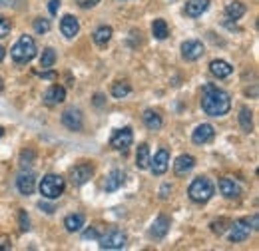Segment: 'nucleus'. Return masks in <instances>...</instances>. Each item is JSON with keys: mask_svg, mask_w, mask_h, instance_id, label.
<instances>
[{"mask_svg": "<svg viewBox=\"0 0 259 251\" xmlns=\"http://www.w3.org/2000/svg\"><path fill=\"white\" fill-rule=\"evenodd\" d=\"M199 102H201V110L211 118H222L231 110V96L213 84L203 86Z\"/></svg>", "mask_w": 259, "mask_h": 251, "instance_id": "1", "label": "nucleus"}, {"mask_svg": "<svg viewBox=\"0 0 259 251\" xmlns=\"http://www.w3.org/2000/svg\"><path fill=\"white\" fill-rule=\"evenodd\" d=\"M10 56L16 64H28L34 60L36 56V42L32 36H20L18 42L10 48Z\"/></svg>", "mask_w": 259, "mask_h": 251, "instance_id": "2", "label": "nucleus"}, {"mask_svg": "<svg viewBox=\"0 0 259 251\" xmlns=\"http://www.w3.org/2000/svg\"><path fill=\"white\" fill-rule=\"evenodd\" d=\"M257 221H259L257 214L251 216V218H243V220L233 221V223L229 225V241H231V243H241V241H245V239L251 235V231L257 229Z\"/></svg>", "mask_w": 259, "mask_h": 251, "instance_id": "3", "label": "nucleus"}, {"mask_svg": "<svg viewBox=\"0 0 259 251\" xmlns=\"http://www.w3.org/2000/svg\"><path fill=\"white\" fill-rule=\"evenodd\" d=\"M188 193H190V197L194 199L195 203H207L215 193V186L207 178H195L190 189H188Z\"/></svg>", "mask_w": 259, "mask_h": 251, "instance_id": "4", "label": "nucleus"}, {"mask_svg": "<svg viewBox=\"0 0 259 251\" xmlns=\"http://www.w3.org/2000/svg\"><path fill=\"white\" fill-rule=\"evenodd\" d=\"M64 188H66V182L60 176H56V174H48L40 182V193L46 199H58L64 193Z\"/></svg>", "mask_w": 259, "mask_h": 251, "instance_id": "5", "label": "nucleus"}, {"mask_svg": "<svg viewBox=\"0 0 259 251\" xmlns=\"http://www.w3.org/2000/svg\"><path fill=\"white\" fill-rule=\"evenodd\" d=\"M98 241L102 249H124L128 243V237L120 229H110L106 235H100Z\"/></svg>", "mask_w": 259, "mask_h": 251, "instance_id": "6", "label": "nucleus"}, {"mask_svg": "<svg viewBox=\"0 0 259 251\" xmlns=\"http://www.w3.org/2000/svg\"><path fill=\"white\" fill-rule=\"evenodd\" d=\"M134 142V134H132V128H122V130H116L112 140H110V146L118 152H128V148Z\"/></svg>", "mask_w": 259, "mask_h": 251, "instance_id": "7", "label": "nucleus"}, {"mask_svg": "<svg viewBox=\"0 0 259 251\" xmlns=\"http://www.w3.org/2000/svg\"><path fill=\"white\" fill-rule=\"evenodd\" d=\"M203 52H205V48H203V44H201L199 40H186V42L182 44V56H184V60H188V62L199 60V58L203 56Z\"/></svg>", "mask_w": 259, "mask_h": 251, "instance_id": "8", "label": "nucleus"}, {"mask_svg": "<svg viewBox=\"0 0 259 251\" xmlns=\"http://www.w3.org/2000/svg\"><path fill=\"white\" fill-rule=\"evenodd\" d=\"M92 176H94V165H92V163H80V165H76V168L72 170V174H70L74 186H84V184H88V182L92 180Z\"/></svg>", "mask_w": 259, "mask_h": 251, "instance_id": "9", "label": "nucleus"}, {"mask_svg": "<svg viewBox=\"0 0 259 251\" xmlns=\"http://www.w3.org/2000/svg\"><path fill=\"white\" fill-rule=\"evenodd\" d=\"M62 124H64L68 130H72V132L82 130V126H84L82 112H80L78 108H68V110H64V112H62Z\"/></svg>", "mask_w": 259, "mask_h": 251, "instance_id": "10", "label": "nucleus"}, {"mask_svg": "<svg viewBox=\"0 0 259 251\" xmlns=\"http://www.w3.org/2000/svg\"><path fill=\"white\" fill-rule=\"evenodd\" d=\"M150 168H152V174L154 176H163L169 168V152L162 148L158 150V154L154 156V159H150Z\"/></svg>", "mask_w": 259, "mask_h": 251, "instance_id": "11", "label": "nucleus"}, {"mask_svg": "<svg viewBox=\"0 0 259 251\" xmlns=\"http://www.w3.org/2000/svg\"><path fill=\"white\" fill-rule=\"evenodd\" d=\"M213 138H215V130L211 124H199L192 134V142L197 146H203V144L211 142Z\"/></svg>", "mask_w": 259, "mask_h": 251, "instance_id": "12", "label": "nucleus"}, {"mask_svg": "<svg viewBox=\"0 0 259 251\" xmlns=\"http://www.w3.org/2000/svg\"><path fill=\"white\" fill-rule=\"evenodd\" d=\"M16 188L22 195H32L34 189H36V176L32 172H22L16 178Z\"/></svg>", "mask_w": 259, "mask_h": 251, "instance_id": "13", "label": "nucleus"}, {"mask_svg": "<svg viewBox=\"0 0 259 251\" xmlns=\"http://www.w3.org/2000/svg\"><path fill=\"white\" fill-rule=\"evenodd\" d=\"M220 189H222V195L227 197V199H237L241 195V188L235 180L231 178H222L220 180Z\"/></svg>", "mask_w": 259, "mask_h": 251, "instance_id": "14", "label": "nucleus"}, {"mask_svg": "<svg viewBox=\"0 0 259 251\" xmlns=\"http://www.w3.org/2000/svg\"><path fill=\"white\" fill-rule=\"evenodd\" d=\"M195 165V157L190 156V154H182V156L176 159V163H174V172H176V176H186V174H190L192 170H194Z\"/></svg>", "mask_w": 259, "mask_h": 251, "instance_id": "15", "label": "nucleus"}, {"mask_svg": "<svg viewBox=\"0 0 259 251\" xmlns=\"http://www.w3.org/2000/svg\"><path fill=\"white\" fill-rule=\"evenodd\" d=\"M167 231H169V220L165 218V216H158L154 223H152V227H150V237H154V239H163L165 235H167Z\"/></svg>", "mask_w": 259, "mask_h": 251, "instance_id": "16", "label": "nucleus"}, {"mask_svg": "<svg viewBox=\"0 0 259 251\" xmlns=\"http://www.w3.org/2000/svg\"><path fill=\"white\" fill-rule=\"evenodd\" d=\"M66 100V90L62 86H50L48 90H46V94H44V104L46 106H58V104H62Z\"/></svg>", "mask_w": 259, "mask_h": 251, "instance_id": "17", "label": "nucleus"}, {"mask_svg": "<svg viewBox=\"0 0 259 251\" xmlns=\"http://www.w3.org/2000/svg\"><path fill=\"white\" fill-rule=\"evenodd\" d=\"M60 30H62V34H64L66 38L78 36V32H80V22H78V18L72 16V14H66L64 18H62V22H60Z\"/></svg>", "mask_w": 259, "mask_h": 251, "instance_id": "18", "label": "nucleus"}, {"mask_svg": "<svg viewBox=\"0 0 259 251\" xmlns=\"http://www.w3.org/2000/svg\"><path fill=\"white\" fill-rule=\"evenodd\" d=\"M124 180H126V174L122 170H112L110 176L106 178V184H104V189L106 191H116L124 186Z\"/></svg>", "mask_w": 259, "mask_h": 251, "instance_id": "19", "label": "nucleus"}, {"mask_svg": "<svg viewBox=\"0 0 259 251\" xmlns=\"http://www.w3.org/2000/svg\"><path fill=\"white\" fill-rule=\"evenodd\" d=\"M207 8H209V0H188V4H186V14L192 16V18H197V16H201Z\"/></svg>", "mask_w": 259, "mask_h": 251, "instance_id": "20", "label": "nucleus"}, {"mask_svg": "<svg viewBox=\"0 0 259 251\" xmlns=\"http://www.w3.org/2000/svg\"><path fill=\"white\" fill-rule=\"evenodd\" d=\"M245 12H247V8H245V4L239 2V0H233V2H229L226 6V16L229 20H239Z\"/></svg>", "mask_w": 259, "mask_h": 251, "instance_id": "21", "label": "nucleus"}, {"mask_svg": "<svg viewBox=\"0 0 259 251\" xmlns=\"http://www.w3.org/2000/svg\"><path fill=\"white\" fill-rule=\"evenodd\" d=\"M209 70H211V74L218 76V78H227V76H231V72H233L231 64L226 62V60H213V62L209 64Z\"/></svg>", "mask_w": 259, "mask_h": 251, "instance_id": "22", "label": "nucleus"}, {"mask_svg": "<svg viewBox=\"0 0 259 251\" xmlns=\"http://www.w3.org/2000/svg\"><path fill=\"white\" fill-rule=\"evenodd\" d=\"M136 165L140 170H146L150 165V146L148 144H140L138 152H136Z\"/></svg>", "mask_w": 259, "mask_h": 251, "instance_id": "23", "label": "nucleus"}, {"mask_svg": "<svg viewBox=\"0 0 259 251\" xmlns=\"http://www.w3.org/2000/svg\"><path fill=\"white\" fill-rule=\"evenodd\" d=\"M144 124H146V128L148 130H160L162 128V116L158 114V112H154V110H146L144 112Z\"/></svg>", "mask_w": 259, "mask_h": 251, "instance_id": "24", "label": "nucleus"}, {"mask_svg": "<svg viewBox=\"0 0 259 251\" xmlns=\"http://www.w3.org/2000/svg\"><path fill=\"white\" fill-rule=\"evenodd\" d=\"M84 221H86V218L82 214H72L64 220V227L70 233H74V231H80L84 227Z\"/></svg>", "mask_w": 259, "mask_h": 251, "instance_id": "25", "label": "nucleus"}, {"mask_svg": "<svg viewBox=\"0 0 259 251\" xmlns=\"http://www.w3.org/2000/svg\"><path fill=\"white\" fill-rule=\"evenodd\" d=\"M110 40H112V28H110V26H100V28L94 32V42H96L98 46L104 48Z\"/></svg>", "mask_w": 259, "mask_h": 251, "instance_id": "26", "label": "nucleus"}, {"mask_svg": "<svg viewBox=\"0 0 259 251\" xmlns=\"http://www.w3.org/2000/svg\"><path fill=\"white\" fill-rule=\"evenodd\" d=\"M152 34H154V38H158V40H165V38L169 36V28H167L165 20H162V18L154 20V24H152Z\"/></svg>", "mask_w": 259, "mask_h": 251, "instance_id": "27", "label": "nucleus"}, {"mask_svg": "<svg viewBox=\"0 0 259 251\" xmlns=\"http://www.w3.org/2000/svg\"><path fill=\"white\" fill-rule=\"evenodd\" d=\"M251 116H253V114H251V110H249L247 106H243V108L239 110V124H241V130H243V132H247V134H249V132H251V128H253Z\"/></svg>", "mask_w": 259, "mask_h": 251, "instance_id": "28", "label": "nucleus"}, {"mask_svg": "<svg viewBox=\"0 0 259 251\" xmlns=\"http://www.w3.org/2000/svg\"><path fill=\"white\" fill-rule=\"evenodd\" d=\"M56 64V52L54 48H44L42 50V56H40V66L42 68H52Z\"/></svg>", "mask_w": 259, "mask_h": 251, "instance_id": "29", "label": "nucleus"}, {"mask_svg": "<svg viewBox=\"0 0 259 251\" xmlns=\"http://www.w3.org/2000/svg\"><path fill=\"white\" fill-rule=\"evenodd\" d=\"M130 92H132V88H130V84H126V82H116L112 86V96L114 98H126Z\"/></svg>", "mask_w": 259, "mask_h": 251, "instance_id": "30", "label": "nucleus"}, {"mask_svg": "<svg viewBox=\"0 0 259 251\" xmlns=\"http://www.w3.org/2000/svg\"><path fill=\"white\" fill-rule=\"evenodd\" d=\"M229 225H231V221H229V220H218V221H211V225H209V227H211V231H213V233L222 235V233L226 231Z\"/></svg>", "mask_w": 259, "mask_h": 251, "instance_id": "31", "label": "nucleus"}, {"mask_svg": "<svg viewBox=\"0 0 259 251\" xmlns=\"http://www.w3.org/2000/svg\"><path fill=\"white\" fill-rule=\"evenodd\" d=\"M34 30L38 32V34H46V32L50 30V20H46V18H36V20H34Z\"/></svg>", "mask_w": 259, "mask_h": 251, "instance_id": "32", "label": "nucleus"}, {"mask_svg": "<svg viewBox=\"0 0 259 251\" xmlns=\"http://www.w3.org/2000/svg\"><path fill=\"white\" fill-rule=\"evenodd\" d=\"M18 223H20V231H28L30 229V220H28V214L24 210L18 212Z\"/></svg>", "mask_w": 259, "mask_h": 251, "instance_id": "33", "label": "nucleus"}, {"mask_svg": "<svg viewBox=\"0 0 259 251\" xmlns=\"http://www.w3.org/2000/svg\"><path fill=\"white\" fill-rule=\"evenodd\" d=\"M32 161H34V152H32V150H26V152H22V154H20V165H22V168L32 165Z\"/></svg>", "mask_w": 259, "mask_h": 251, "instance_id": "34", "label": "nucleus"}, {"mask_svg": "<svg viewBox=\"0 0 259 251\" xmlns=\"http://www.w3.org/2000/svg\"><path fill=\"white\" fill-rule=\"evenodd\" d=\"M10 30H12V24L0 14V38H6L10 34Z\"/></svg>", "mask_w": 259, "mask_h": 251, "instance_id": "35", "label": "nucleus"}, {"mask_svg": "<svg viewBox=\"0 0 259 251\" xmlns=\"http://www.w3.org/2000/svg\"><path fill=\"white\" fill-rule=\"evenodd\" d=\"M12 247L10 245V237L8 235H0V251H8Z\"/></svg>", "mask_w": 259, "mask_h": 251, "instance_id": "36", "label": "nucleus"}, {"mask_svg": "<svg viewBox=\"0 0 259 251\" xmlns=\"http://www.w3.org/2000/svg\"><path fill=\"white\" fill-rule=\"evenodd\" d=\"M78 2V6H82V8H94L96 4H100V0H76Z\"/></svg>", "mask_w": 259, "mask_h": 251, "instance_id": "37", "label": "nucleus"}, {"mask_svg": "<svg viewBox=\"0 0 259 251\" xmlns=\"http://www.w3.org/2000/svg\"><path fill=\"white\" fill-rule=\"evenodd\" d=\"M58 8H60V0H50V2H48V10H50V14H56Z\"/></svg>", "mask_w": 259, "mask_h": 251, "instance_id": "38", "label": "nucleus"}, {"mask_svg": "<svg viewBox=\"0 0 259 251\" xmlns=\"http://www.w3.org/2000/svg\"><path fill=\"white\" fill-rule=\"evenodd\" d=\"M38 207H40V210H44L46 214H54V212H56V210H54V205H50V203H44V201H40V203H38Z\"/></svg>", "mask_w": 259, "mask_h": 251, "instance_id": "39", "label": "nucleus"}, {"mask_svg": "<svg viewBox=\"0 0 259 251\" xmlns=\"http://www.w3.org/2000/svg\"><path fill=\"white\" fill-rule=\"evenodd\" d=\"M100 235H98L96 229H88V231H84V239H98Z\"/></svg>", "mask_w": 259, "mask_h": 251, "instance_id": "40", "label": "nucleus"}, {"mask_svg": "<svg viewBox=\"0 0 259 251\" xmlns=\"http://www.w3.org/2000/svg\"><path fill=\"white\" fill-rule=\"evenodd\" d=\"M38 76H42V78H46V80L56 78V74H54V72H38Z\"/></svg>", "mask_w": 259, "mask_h": 251, "instance_id": "41", "label": "nucleus"}, {"mask_svg": "<svg viewBox=\"0 0 259 251\" xmlns=\"http://www.w3.org/2000/svg\"><path fill=\"white\" fill-rule=\"evenodd\" d=\"M167 191H171V188H169V186H167V184H163V186H162V191H160V195H162L163 199H165V197H167Z\"/></svg>", "mask_w": 259, "mask_h": 251, "instance_id": "42", "label": "nucleus"}, {"mask_svg": "<svg viewBox=\"0 0 259 251\" xmlns=\"http://www.w3.org/2000/svg\"><path fill=\"white\" fill-rule=\"evenodd\" d=\"M4 56H6V52H4V48H2V46H0V62H2V60H4Z\"/></svg>", "mask_w": 259, "mask_h": 251, "instance_id": "43", "label": "nucleus"}, {"mask_svg": "<svg viewBox=\"0 0 259 251\" xmlns=\"http://www.w3.org/2000/svg\"><path fill=\"white\" fill-rule=\"evenodd\" d=\"M2 90H4V86H2V78H0V92H2Z\"/></svg>", "mask_w": 259, "mask_h": 251, "instance_id": "44", "label": "nucleus"}, {"mask_svg": "<svg viewBox=\"0 0 259 251\" xmlns=\"http://www.w3.org/2000/svg\"><path fill=\"white\" fill-rule=\"evenodd\" d=\"M2 136H4V130H2V128H0V138H2Z\"/></svg>", "mask_w": 259, "mask_h": 251, "instance_id": "45", "label": "nucleus"}]
</instances>
